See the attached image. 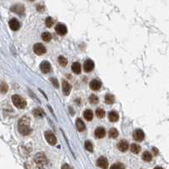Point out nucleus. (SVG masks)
<instances>
[{"mask_svg": "<svg viewBox=\"0 0 169 169\" xmlns=\"http://www.w3.org/2000/svg\"><path fill=\"white\" fill-rule=\"evenodd\" d=\"M18 130L23 135H29L32 133V128L30 127V120L26 117H23L19 120Z\"/></svg>", "mask_w": 169, "mask_h": 169, "instance_id": "1", "label": "nucleus"}, {"mask_svg": "<svg viewBox=\"0 0 169 169\" xmlns=\"http://www.w3.org/2000/svg\"><path fill=\"white\" fill-rule=\"evenodd\" d=\"M12 102L15 106H16L19 109H23L26 105V102L22 97H21L18 95H15L12 96Z\"/></svg>", "mask_w": 169, "mask_h": 169, "instance_id": "2", "label": "nucleus"}, {"mask_svg": "<svg viewBox=\"0 0 169 169\" xmlns=\"http://www.w3.org/2000/svg\"><path fill=\"white\" fill-rule=\"evenodd\" d=\"M34 162H36V164H37L38 167L42 168V167H44V166L46 165V163H47V159H46V156H44V154H43V153H38V154H37V155L35 156V157H34Z\"/></svg>", "mask_w": 169, "mask_h": 169, "instance_id": "3", "label": "nucleus"}, {"mask_svg": "<svg viewBox=\"0 0 169 169\" xmlns=\"http://www.w3.org/2000/svg\"><path fill=\"white\" fill-rule=\"evenodd\" d=\"M44 136H45L46 141L48 142L49 145H54L56 144V137H55V135L52 132H50V131L45 132Z\"/></svg>", "mask_w": 169, "mask_h": 169, "instance_id": "4", "label": "nucleus"}, {"mask_svg": "<svg viewBox=\"0 0 169 169\" xmlns=\"http://www.w3.org/2000/svg\"><path fill=\"white\" fill-rule=\"evenodd\" d=\"M95 68V63L91 60H87L83 64V70L85 72H90Z\"/></svg>", "mask_w": 169, "mask_h": 169, "instance_id": "5", "label": "nucleus"}, {"mask_svg": "<svg viewBox=\"0 0 169 169\" xmlns=\"http://www.w3.org/2000/svg\"><path fill=\"white\" fill-rule=\"evenodd\" d=\"M33 51L38 54V55H42L44 54L45 52H46V48L44 47V44H36L34 46H33Z\"/></svg>", "mask_w": 169, "mask_h": 169, "instance_id": "6", "label": "nucleus"}, {"mask_svg": "<svg viewBox=\"0 0 169 169\" xmlns=\"http://www.w3.org/2000/svg\"><path fill=\"white\" fill-rule=\"evenodd\" d=\"M97 165L102 169H108V161L105 157L101 156L97 160Z\"/></svg>", "mask_w": 169, "mask_h": 169, "instance_id": "7", "label": "nucleus"}, {"mask_svg": "<svg viewBox=\"0 0 169 169\" xmlns=\"http://www.w3.org/2000/svg\"><path fill=\"white\" fill-rule=\"evenodd\" d=\"M133 139L136 141H139V142L142 141L145 139V133H144V132L141 129L135 130L134 133H133Z\"/></svg>", "mask_w": 169, "mask_h": 169, "instance_id": "8", "label": "nucleus"}, {"mask_svg": "<svg viewBox=\"0 0 169 169\" xmlns=\"http://www.w3.org/2000/svg\"><path fill=\"white\" fill-rule=\"evenodd\" d=\"M55 31L59 35L64 36L67 32V28L64 24H58L55 26Z\"/></svg>", "mask_w": 169, "mask_h": 169, "instance_id": "9", "label": "nucleus"}, {"mask_svg": "<svg viewBox=\"0 0 169 169\" xmlns=\"http://www.w3.org/2000/svg\"><path fill=\"white\" fill-rule=\"evenodd\" d=\"M40 70L44 73H48L51 71V66L48 61H43L40 64Z\"/></svg>", "mask_w": 169, "mask_h": 169, "instance_id": "10", "label": "nucleus"}, {"mask_svg": "<svg viewBox=\"0 0 169 169\" xmlns=\"http://www.w3.org/2000/svg\"><path fill=\"white\" fill-rule=\"evenodd\" d=\"M62 89H63V92L66 95H69L70 93H71V90H72V85L66 82V81H63V83H62Z\"/></svg>", "mask_w": 169, "mask_h": 169, "instance_id": "11", "label": "nucleus"}, {"mask_svg": "<svg viewBox=\"0 0 169 169\" xmlns=\"http://www.w3.org/2000/svg\"><path fill=\"white\" fill-rule=\"evenodd\" d=\"M9 27H10L11 30H13V31H17V30H19V28H20V26H21L19 21L16 20V19H11V20L9 21Z\"/></svg>", "mask_w": 169, "mask_h": 169, "instance_id": "12", "label": "nucleus"}, {"mask_svg": "<svg viewBox=\"0 0 169 169\" xmlns=\"http://www.w3.org/2000/svg\"><path fill=\"white\" fill-rule=\"evenodd\" d=\"M90 88L92 90H99L101 88V82L99 81H98L96 79H94L90 82Z\"/></svg>", "mask_w": 169, "mask_h": 169, "instance_id": "13", "label": "nucleus"}, {"mask_svg": "<svg viewBox=\"0 0 169 169\" xmlns=\"http://www.w3.org/2000/svg\"><path fill=\"white\" fill-rule=\"evenodd\" d=\"M11 10L15 13H17L19 15H21L24 13V6L23 5H21V4H16L15 6H13L11 8Z\"/></svg>", "mask_w": 169, "mask_h": 169, "instance_id": "14", "label": "nucleus"}, {"mask_svg": "<svg viewBox=\"0 0 169 169\" xmlns=\"http://www.w3.org/2000/svg\"><path fill=\"white\" fill-rule=\"evenodd\" d=\"M95 136H96L98 139H102L105 136V130L104 127H98L96 130H95Z\"/></svg>", "mask_w": 169, "mask_h": 169, "instance_id": "15", "label": "nucleus"}, {"mask_svg": "<svg viewBox=\"0 0 169 169\" xmlns=\"http://www.w3.org/2000/svg\"><path fill=\"white\" fill-rule=\"evenodd\" d=\"M128 147H129V145L126 140H121L118 144V149L122 152H125L126 150H127Z\"/></svg>", "mask_w": 169, "mask_h": 169, "instance_id": "16", "label": "nucleus"}, {"mask_svg": "<svg viewBox=\"0 0 169 169\" xmlns=\"http://www.w3.org/2000/svg\"><path fill=\"white\" fill-rule=\"evenodd\" d=\"M108 117H109V120L111 121H112V122L117 121H118V119H119V115H118V113L116 112V111H111V112L109 113Z\"/></svg>", "mask_w": 169, "mask_h": 169, "instance_id": "17", "label": "nucleus"}, {"mask_svg": "<svg viewBox=\"0 0 169 169\" xmlns=\"http://www.w3.org/2000/svg\"><path fill=\"white\" fill-rule=\"evenodd\" d=\"M93 117H94L93 112H92V111H90V110H86V111H84V113H83V117H84L85 120H87V121H92V120H93Z\"/></svg>", "mask_w": 169, "mask_h": 169, "instance_id": "18", "label": "nucleus"}, {"mask_svg": "<svg viewBox=\"0 0 169 169\" xmlns=\"http://www.w3.org/2000/svg\"><path fill=\"white\" fill-rule=\"evenodd\" d=\"M72 72L74 73L79 74V73L81 72V70H82L80 63H78V62H74L72 64Z\"/></svg>", "mask_w": 169, "mask_h": 169, "instance_id": "19", "label": "nucleus"}, {"mask_svg": "<svg viewBox=\"0 0 169 169\" xmlns=\"http://www.w3.org/2000/svg\"><path fill=\"white\" fill-rule=\"evenodd\" d=\"M76 128L79 132H82L85 130V125L83 123V121H82L81 119H77L76 121Z\"/></svg>", "mask_w": 169, "mask_h": 169, "instance_id": "20", "label": "nucleus"}, {"mask_svg": "<svg viewBox=\"0 0 169 169\" xmlns=\"http://www.w3.org/2000/svg\"><path fill=\"white\" fill-rule=\"evenodd\" d=\"M118 136V131L116 128H111L109 131V137L111 139H116Z\"/></svg>", "mask_w": 169, "mask_h": 169, "instance_id": "21", "label": "nucleus"}, {"mask_svg": "<svg viewBox=\"0 0 169 169\" xmlns=\"http://www.w3.org/2000/svg\"><path fill=\"white\" fill-rule=\"evenodd\" d=\"M141 148L139 145H136V144H133L131 145V151L133 153V154H138L139 151H140Z\"/></svg>", "mask_w": 169, "mask_h": 169, "instance_id": "22", "label": "nucleus"}, {"mask_svg": "<svg viewBox=\"0 0 169 169\" xmlns=\"http://www.w3.org/2000/svg\"><path fill=\"white\" fill-rule=\"evenodd\" d=\"M58 62H59V64H60L61 66H66L67 65V60H66L64 56H62V55L59 56V58H58Z\"/></svg>", "mask_w": 169, "mask_h": 169, "instance_id": "23", "label": "nucleus"}, {"mask_svg": "<svg viewBox=\"0 0 169 169\" xmlns=\"http://www.w3.org/2000/svg\"><path fill=\"white\" fill-rule=\"evenodd\" d=\"M142 158L145 162H150L151 159H152V156H151V154L149 151H145L143 156H142Z\"/></svg>", "mask_w": 169, "mask_h": 169, "instance_id": "24", "label": "nucleus"}, {"mask_svg": "<svg viewBox=\"0 0 169 169\" xmlns=\"http://www.w3.org/2000/svg\"><path fill=\"white\" fill-rule=\"evenodd\" d=\"M115 101V98L111 95H107L105 96V103L108 105H112Z\"/></svg>", "mask_w": 169, "mask_h": 169, "instance_id": "25", "label": "nucleus"}, {"mask_svg": "<svg viewBox=\"0 0 169 169\" xmlns=\"http://www.w3.org/2000/svg\"><path fill=\"white\" fill-rule=\"evenodd\" d=\"M41 37H42L43 40L45 41V42H49L52 38V36L49 32H44Z\"/></svg>", "mask_w": 169, "mask_h": 169, "instance_id": "26", "label": "nucleus"}, {"mask_svg": "<svg viewBox=\"0 0 169 169\" xmlns=\"http://www.w3.org/2000/svg\"><path fill=\"white\" fill-rule=\"evenodd\" d=\"M8 89H9V87H8V85L5 82H2L0 84V92L1 93L5 94L8 91Z\"/></svg>", "mask_w": 169, "mask_h": 169, "instance_id": "27", "label": "nucleus"}, {"mask_svg": "<svg viewBox=\"0 0 169 169\" xmlns=\"http://www.w3.org/2000/svg\"><path fill=\"white\" fill-rule=\"evenodd\" d=\"M105 111H104L103 109H100V108L97 109L96 116L99 118H103V117H105Z\"/></svg>", "mask_w": 169, "mask_h": 169, "instance_id": "28", "label": "nucleus"}, {"mask_svg": "<svg viewBox=\"0 0 169 169\" xmlns=\"http://www.w3.org/2000/svg\"><path fill=\"white\" fill-rule=\"evenodd\" d=\"M33 114H34L36 117H41L42 116L44 115V112H43V111L40 110V109H34V110H33Z\"/></svg>", "mask_w": 169, "mask_h": 169, "instance_id": "29", "label": "nucleus"}, {"mask_svg": "<svg viewBox=\"0 0 169 169\" xmlns=\"http://www.w3.org/2000/svg\"><path fill=\"white\" fill-rule=\"evenodd\" d=\"M85 148H86L87 150H89V151H90V152H92L93 150H94L93 145H92V143H91L90 141H86V142H85Z\"/></svg>", "mask_w": 169, "mask_h": 169, "instance_id": "30", "label": "nucleus"}, {"mask_svg": "<svg viewBox=\"0 0 169 169\" xmlns=\"http://www.w3.org/2000/svg\"><path fill=\"white\" fill-rule=\"evenodd\" d=\"M125 168V167H124V165L123 164H121V163H115V164H113L111 167V168L110 169H124Z\"/></svg>", "mask_w": 169, "mask_h": 169, "instance_id": "31", "label": "nucleus"}, {"mask_svg": "<svg viewBox=\"0 0 169 169\" xmlns=\"http://www.w3.org/2000/svg\"><path fill=\"white\" fill-rule=\"evenodd\" d=\"M45 24L46 25L48 26V27H51L53 24H54V20H53V18H51V17H47L46 18V21H45Z\"/></svg>", "mask_w": 169, "mask_h": 169, "instance_id": "32", "label": "nucleus"}, {"mask_svg": "<svg viewBox=\"0 0 169 169\" xmlns=\"http://www.w3.org/2000/svg\"><path fill=\"white\" fill-rule=\"evenodd\" d=\"M89 101H90L91 104H96V103H98V101H99V99H98V97L96 95H92L91 96L89 97Z\"/></svg>", "mask_w": 169, "mask_h": 169, "instance_id": "33", "label": "nucleus"}, {"mask_svg": "<svg viewBox=\"0 0 169 169\" xmlns=\"http://www.w3.org/2000/svg\"><path fill=\"white\" fill-rule=\"evenodd\" d=\"M50 80H51V82H53V85H54L55 88H59V83H58V81H57L56 79H54V78H51Z\"/></svg>", "mask_w": 169, "mask_h": 169, "instance_id": "34", "label": "nucleus"}, {"mask_svg": "<svg viewBox=\"0 0 169 169\" xmlns=\"http://www.w3.org/2000/svg\"><path fill=\"white\" fill-rule=\"evenodd\" d=\"M62 169H72V168H71L69 165H67V164H65V165L62 167Z\"/></svg>", "mask_w": 169, "mask_h": 169, "instance_id": "35", "label": "nucleus"}, {"mask_svg": "<svg viewBox=\"0 0 169 169\" xmlns=\"http://www.w3.org/2000/svg\"><path fill=\"white\" fill-rule=\"evenodd\" d=\"M154 169H163L162 168H161V167H156V168H155Z\"/></svg>", "mask_w": 169, "mask_h": 169, "instance_id": "36", "label": "nucleus"}, {"mask_svg": "<svg viewBox=\"0 0 169 169\" xmlns=\"http://www.w3.org/2000/svg\"><path fill=\"white\" fill-rule=\"evenodd\" d=\"M30 1H33V0H30Z\"/></svg>", "mask_w": 169, "mask_h": 169, "instance_id": "37", "label": "nucleus"}]
</instances>
